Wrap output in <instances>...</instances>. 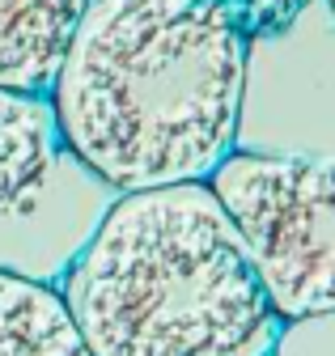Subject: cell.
<instances>
[{
    "label": "cell",
    "instance_id": "1",
    "mask_svg": "<svg viewBox=\"0 0 335 356\" xmlns=\"http://www.w3.org/2000/svg\"><path fill=\"white\" fill-rule=\"evenodd\" d=\"M250 85L238 0H85L47 89L60 149L115 195L208 183Z\"/></svg>",
    "mask_w": 335,
    "mask_h": 356
},
{
    "label": "cell",
    "instance_id": "2",
    "mask_svg": "<svg viewBox=\"0 0 335 356\" xmlns=\"http://www.w3.org/2000/svg\"><path fill=\"white\" fill-rule=\"evenodd\" d=\"M51 289L90 356H272L284 327L208 183L115 195Z\"/></svg>",
    "mask_w": 335,
    "mask_h": 356
},
{
    "label": "cell",
    "instance_id": "3",
    "mask_svg": "<svg viewBox=\"0 0 335 356\" xmlns=\"http://www.w3.org/2000/svg\"><path fill=\"white\" fill-rule=\"evenodd\" d=\"M208 187L221 200L280 323L335 309V161L234 149Z\"/></svg>",
    "mask_w": 335,
    "mask_h": 356
},
{
    "label": "cell",
    "instance_id": "4",
    "mask_svg": "<svg viewBox=\"0 0 335 356\" xmlns=\"http://www.w3.org/2000/svg\"><path fill=\"white\" fill-rule=\"evenodd\" d=\"M111 200L60 149L47 98L0 89V272L56 284Z\"/></svg>",
    "mask_w": 335,
    "mask_h": 356
},
{
    "label": "cell",
    "instance_id": "5",
    "mask_svg": "<svg viewBox=\"0 0 335 356\" xmlns=\"http://www.w3.org/2000/svg\"><path fill=\"white\" fill-rule=\"evenodd\" d=\"M81 5L85 0H0V89L47 94Z\"/></svg>",
    "mask_w": 335,
    "mask_h": 356
},
{
    "label": "cell",
    "instance_id": "6",
    "mask_svg": "<svg viewBox=\"0 0 335 356\" xmlns=\"http://www.w3.org/2000/svg\"><path fill=\"white\" fill-rule=\"evenodd\" d=\"M0 356H90L51 284L0 272Z\"/></svg>",
    "mask_w": 335,
    "mask_h": 356
},
{
    "label": "cell",
    "instance_id": "7",
    "mask_svg": "<svg viewBox=\"0 0 335 356\" xmlns=\"http://www.w3.org/2000/svg\"><path fill=\"white\" fill-rule=\"evenodd\" d=\"M272 356H335V309L331 314L284 323Z\"/></svg>",
    "mask_w": 335,
    "mask_h": 356
},
{
    "label": "cell",
    "instance_id": "8",
    "mask_svg": "<svg viewBox=\"0 0 335 356\" xmlns=\"http://www.w3.org/2000/svg\"><path fill=\"white\" fill-rule=\"evenodd\" d=\"M327 9H331V17H335V0H327Z\"/></svg>",
    "mask_w": 335,
    "mask_h": 356
}]
</instances>
